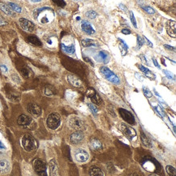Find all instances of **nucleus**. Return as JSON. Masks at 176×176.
Segmentation results:
<instances>
[{
    "label": "nucleus",
    "mask_w": 176,
    "mask_h": 176,
    "mask_svg": "<svg viewBox=\"0 0 176 176\" xmlns=\"http://www.w3.org/2000/svg\"><path fill=\"white\" fill-rule=\"evenodd\" d=\"M164 46H165V48H166V49H168V50H170V51H175V48L174 47H173V46H169V45H164Z\"/></svg>",
    "instance_id": "nucleus-47"
},
{
    "label": "nucleus",
    "mask_w": 176,
    "mask_h": 176,
    "mask_svg": "<svg viewBox=\"0 0 176 176\" xmlns=\"http://www.w3.org/2000/svg\"><path fill=\"white\" fill-rule=\"evenodd\" d=\"M85 60L86 61H89V63H90L92 65H93V63H92V61H90V59H89V58H86V57H85Z\"/></svg>",
    "instance_id": "nucleus-54"
},
{
    "label": "nucleus",
    "mask_w": 176,
    "mask_h": 176,
    "mask_svg": "<svg viewBox=\"0 0 176 176\" xmlns=\"http://www.w3.org/2000/svg\"><path fill=\"white\" fill-rule=\"evenodd\" d=\"M89 154L86 151L83 150V149H79L77 150L75 153V157H76V160L79 162H85V161H88L89 159Z\"/></svg>",
    "instance_id": "nucleus-12"
},
{
    "label": "nucleus",
    "mask_w": 176,
    "mask_h": 176,
    "mask_svg": "<svg viewBox=\"0 0 176 176\" xmlns=\"http://www.w3.org/2000/svg\"><path fill=\"white\" fill-rule=\"evenodd\" d=\"M149 176H158V175H156V174H150Z\"/></svg>",
    "instance_id": "nucleus-55"
},
{
    "label": "nucleus",
    "mask_w": 176,
    "mask_h": 176,
    "mask_svg": "<svg viewBox=\"0 0 176 176\" xmlns=\"http://www.w3.org/2000/svg\"><path fill=\"white\" fill-rule=\"evenodd\" d=\"M21 144L24 149L28 152L33 151L37 148V142L31 134H25L21 139Z\"/></svg>",
    "instance_id": "nucleus-2"
},
{
    "label": "nucleus",
    "mask_w": 176,
    "mask_h": 176,
    "mask_svg": "<svg viewBox=\"0 0 176 176\" xmlns=\"http://www.w3.org/2000/svg\"><path fill=\"white\" fill-rule=\"evenodd\" d=\"M6 149V148H5L4 144L0 141V149Z\"/></svg>",
    "instance_id": "nucleus-52"
},
{
    "label": "nucleus",
    "mask_w": 176,
    "mask_h": 176,
    "mask_svg": "<svg viewBox=\"0 0 176 176\" xmlns=\"http://www.w3.org/2000/svg\"><path fill=\"white\" fill-rule=\"evenodd\" d=\"M118 113H119V115L121 116V117L126 122L131 124V125H133L135 123V117L131 112L127 111L124 109H118Z\"/></svg>",
    "instance_id": "nucleus-7"
},
{
    "label": "nucleus",
    "mask_w": 176,
    "mask_h": 176,
    "mask_svg": "<svg viewBox=\"0 0 176 176\" xmlns=\"http://www.w3.org/2000/svg\"><path fill=\"white\" fill-rule=\"evenodd\" d=\"M141 140H142V142H143V144L145 145V146L149 147V148L152 147L151 140H150V139H149L144 134V132H141Z\"/></svg>",
    "instance_id": "nucleus-27"
},
{
    "label": "nucleus",
    "mask_w": 176,
    "mask_h": 176,
    "mask_svg": "<svg viewBox=\"0 0 176 176\" xmlns=\"http://www.w3.org/2000/svg\"><path fill=\"white\" fill-rule=\"evenodd\" d=\"M67 81L72 86H75V87H81L83 84L79 78H77L76 76L72 75V74H69L67 76Z\"/></svg>",
    "instance_id": "nucleus-15"
},
{
    "label": "nucleus",
    "mask_w": 176,
    "mask_h": 176,
    "mask_svg": "<svg viewBox=\"0 0 176 176\" xmlns=\"http://www.w3.org/2000/svg\"><path fill=\"white\" fill-rule=\"evenodd\" d=\"M61 122L60 116L58 113H51L46 119V125L51 130H56L59 126Z\"/></svg>",
    "instance_id": "nucleus-3"
},
{
    "label": "nucleus",
    "mask_w": 176,
    "mask_h": 176,
    "mask_svg": "<svg viewBox=\"0 0 176 176\" xmlns=\"http://www.w3.org/2000/svg\"><path fill=\"white\" fill-rule=\"evenodd\" d=\"M62 48L65 52L69 53V54H74L75 51H76L75 44H72V45H69V46H66L64 44H62Z\"/></svg>",
    "instance_id": "nucleus-24"
},
{
    "label": "nucleus",
    "mask_w": 176,
    "mask_h": 176,
    "mask_svg": "<svg viewBox=\"0 0 176 176\" xmlns=\"http://www.w3.org/2000/svg\"><path fill=\"white\" fill-rule=\"evenodd\" d=\"M101 72H102L104 77H105L108 81H110V82H112V83L117 84V85L120 83V81H119L118 78L117 77V75L114 74L112 71H110V69H108L106 66H103V67L101 68Z\"/></svg>",
    "instance_id": "nucleus-6"
},
{
    "label": "nucleus",
    "mask_w": 176,
    "mask_h": 176,
    "mask_svg": "<svg viewBox=\"0 0 176 176\" xmlns=\"http://www.w3.org/2000/svg\"><path fill=\"white\" fill-rule=\"evenodd\" d=\"M33 168L38 176H47L46 165L43 161L40 159H35L33 161Z\"/></svg>",
    "instance_id": "nucleus-4"
},
{
    "label": "nucleus",
    "mask_w": 176,
    "mask_h": 176,
    "mask_svg": "<svg viewBox=\"0 0 176 176\" xmlns=\"http://www.w3.org/2000/svg\"><path fill=\"white\" fill-rule=\"evenodd\" d=\"M131 176H137V174H132V175H131Z\"/></svg>",
    "instance_id": "nucleus-56"
},
{
    "label": "nucleus",
    "mask_w": 176,
    "mask_h": 176,
    "mask_svg": "<svg viewBox=\"0 0 176 176\" xmlns=\"http://www.w3.org/2000/svg\"><path fill=\"white\" fill-rule=\"evenodd\" d=\"M0 69H2V71L4 72V73H7V72L8 71V69H7V68L6 65H0Z\"/></svg>",
    "instance_id": "nucleus-46"
},
{
    "label": "nucleus",
    "mask_w": 176,
    "mask_h": 176,
    "mask_svg": "<svg viewBox=\"0 0 176 176\" xmlns=\"http://www.w3.org/2000/svg\"><path fill=\"white\" fill-rule=\"evenodd\" d=\"M143 92H144V94H145V96L148 97V98H151V97L153 96V94H152V92L149 90V89H148L147 87H145V86H144Z\"/></svg>",
    "instance_id": "nucleus-35"
},
{
    "label": "nucleus",
    "mask_w": 176,
    "mask_h": 176,
    "mask_svg": "<svg viewBox=\"0 0 176 176\" xmlns=\"http://www.w3.org/2000/svg\"><path fill=\"white\" fill-rule=\"evenodd\" d=\"M27 111L33 116H39L41 114V108L35 104H29L27 105Z\"/></svg>",
    "instance_id": "nucleus-14"
},
{
    "label": "nucleus",
    "mask_w": 176,
    "mask_h": 176,
    "mask_svg": "<svg viewBox=\"0 0 176 176\" xmlns=\"http://www.w3.org/2000/svg\"><path fill=\"white\" fill-rule=\"evenodd\" d=\"M89 174L90 176H104L102 170L97 167H92L89 170Z\"/></svg>",
    "instance_id": "nucleus-22"
},
{
    "label": "nucleus",
    "mask_w": 176,
    "mask_h": 176,
    "mask_svg": "<svg viewBox=\"0 0 176 176\" xmlns=\"http://www.w3.org/2000/svg\"><path fill=\"white\" fill-rule=\"evenodd\" d=\"M98 56L101 58V60L102 61V62H104L105 64L108 63L109 62V60H110V56L108 54V52L105 51H102L98 53Z\"/></svg>",
    "instance_id": "nucleus-25"
},
{
    "label": "nucleus",
    "mask_w": 176,
    "mask_h": 176,
    "mask_svg": "<svg viewBox=\"0 0 176 176\" xmlns=\"http://www.w3.org/2000/svg\"><path fill=\"white\" fill-rule=\"evenodd\" d=\"M138 68L140 69V70H141L142 73H144V74H145L147 78H150L151 80H155L156 78V76L154 73H152L150 70H149V69H147L146 67H145V66H143V65H139L138 66Z\"/></svg>",
    "instance_id": "nucleus-17"
},
{
    "label": "nucleus",
    "mask_w": 176,
    "mask_h": 176,
    "mask_svg": "<svg viewBox=\"0 0 176 176\" xmlns=\"http://www.w3.org/2000/svg\"><path fill=\"white\" fill-rule=\"evenodd\" d=\"M7 6H8L13 12H16L18 13H21V11H22L21 7L17 5L16 3H14V2H7Z\"/></svg>",
    "instance_id": "nucleus-26"
},
{
    "label": "nucleus",
    "mask_w": 176,
    "mask_h": 176,
    "mask_svg": "<svg viewBox=\"0 0 176 176\" xmlns=\"http://www.w3.org/2000/svg\"><path fill=\"white\" fill-rule=\"evenodd\" d=\"M153 91H154V93H155V95H157V96H158V97H159V98H161V96H160V95L158 94V92H157V90H156L155 89H153Z\"/></svg>",
    "instance_id": "nucleus-53"
},
{
    "label": "nucleus",
    "mask_w": 176,
    "mask_h": 176,
    "mask_svg": "<svg viewBox=\"0 0 176 176\" xmlns=\"http://www.w3.org/2000/svg\"><path fill=\"white\" fill-rule=\"evenodd\" d=\"M81 29L85 32L86 34L89 35H93L95 34V29H93V26L89 21H81Z\"/></svg>",
    "instance_id": "nucleus-11"
},
{
    "label": "nucleus",
    "mask_w": 176,
    "mask_h": 176,
    "mask_svg": "<svg viewBox=\"0 0 176 176\" xmlns=\"http://www.w3.org/2000/svg\"><path fill=\"white\" fill-rule=\"evenodd\" d=\"M54 3L58 5V7H63L66 5L65 2H63V1H54Z\"/></svg>",
    "instance_id": "nucleus-43"
},
{
    "label": "nucleus",
    "mask_w": 176,
    "mask_h": 176,
    "mask_svg": "<svg viewBox=\"0 0 176 176\" xmlns=\"http://www.w3.org/2000/svg\"><path fill=\"white\" fill-rule=\"evenodd\" d=\"M91 100L92 102L93 103V105H98V104L101 103L102 100H101V97L99 96V95L97 94V93H96V94L91 98Z\"/></svg>",
    "instance_id": "nucleus-30"
},
{
    "label": "nucleus",
    "mask_w": 176,
    "mask_h": 176,
    "mask_svg": "<svg viewBox=\"0 0 176 176\" xmlns=\"http://www.w3.org/2000/svg\"><path fill=\"white\" fill-rule=\"evenodd\" d=\"M143 39H144V42H146V43L148 44V46H149V47H153V43H152V42H150V41H149V40L147 38H146V37H145V36H144V37H143Z\"/></svg>",
    "instance_id": "nucleus-44"
},
{
    "label": "nucleus",
    "mask_w": 176,
    "mask_h": 176,
    "mask_svg": "<svg viewBox=\"0 0 176 176\" xmlns=\"http://www.w3.org/2000/svg\"><path fill=\"white\" fill-rule=\"evenodd\" d=\"M89 147H90V149L94 150V151H98L100 149H102V144L97 139L93 138L89 141Z\"/></svg>",
    "instance_id": "nucleus-16"
},
{
    "label": "nucleus",
    "mask_w": 176,
    "mask_h": 176,
    "mask_svg": "<svg viewBox=\"0 0 176 176\" xmlns=\"http://www.w3.org/2000/svg\"><path fill=\"white\" fill-rule=\"evenodd\" d=\"M69 126L77 131H81L85 129V123L83 120L78 117H71L69 120Z\"/></svg>",
    "instance_id": "nucleus-5"
},
{
    "label": "nucleus",
    "mask_w": 176,
    "mask_h": 176,
    "mask_svg": "<svg viewBox=\"0 0 176 176\" xmlns=\"http://www.w3.org/2000/svg\"><path fill=\"white\" fill-rule=\"evenodd\" d=\"M97 12L93 10L88 11L87 12H86V17H87L88 18H89V19H94V18L97 17Z\"/></svg>",
    "instance_id": "nucleus-31"
},
{
    "label": "nucleus",
    "mask_w": 176,
    "mask_h": 176,
    "mask_svg": "<svg viewBox=\"0 0 176 176\" xmlns=\"http://www.w3.org/2000/svg\"><path fill=\"white\" fill-rule=\"evenodd\" d=\"M136 78H138V80H141V81H143V78L141 77V75H139L138 73H136Z\"/></svg>",
    "instance_id": "nucleus-51"
},
{
    "label": "nucleus",
    "mask_w": 176,
    "mask_h": 176,
    "mask_svg": "<svg viewBox=\"0 0 176 176\" xmlns=\"http://www.w3.org/2000/svg\"><path fill=\"white\" fill-rule=\"evenodd\" d=\"M120 127L123 133L127 138L130 139H132L134 137L137 136V132H136V130H135L132 127L129 126L128 125L122 123L121 124Z\"/></svg>",
    "instance_id": "nucleus-8"
},
{
    "label": "nucleus",
    "mask_w": 176,
    "mask_h": 176,
    "mask_svg": "<svg viewBox=\"0 0 176 176\" xmlns=\"http://www.w3.org/2000/svg\"><path fill=\"white\" fill-rule=\"evenodd\" d=\"M84 139V134L81 131H76L71 134L70 136V142L72 144L77 145L80 143L82 142Z\"/></svg>",
    "instance_id": "nucleus-10"
},
{
    "label": "nucleus",
    "mask_w": 176,
    "mask_h": 176,
    "mask_svg": "<svg viewBox=\"0 0 176 176\" xmlns=\"http://www.w3.org/2000/svg\"><path fill=\"white\" fill-rule=\"evenodd\" d=\"M45 94L46 95H51L54 94V89L50 86H46V89H45Z\"/></svg>",
    "instance_id": "nucleus-36"
},
{
    "label": "nucleus",
    "mask_w": 176,
    "mask_h": 176,
    "mask_svg": "<svg viewBox=\"0 0 176 176\" xmlns=\"http://www.w3.org/2000/svg\"><path fill=\"white\" fill-rule=\"evenodd\" d=\"M88 106H89V108L92 111V113H93L94 115H96L97 113V109L95 105H93V104H88Z\"/></svg>",
    "instance_id": "nucleus-37"
},
{
    "label": "nucleus",
    "mask_w": 176,
    "mask_h": 176,
    "mask_svg": "<svg viewBox=\"0 0 176 176\" xmlns=\"http://www.w3.org/2000/svg\"><path fill=\"white\" fill-rule=\"evenodd\" d=\"M122 33L123 34H130L131 30H129V29H123L122 30Z\"/></svg>",
    "instance_id": "nucleus-48"
},
{
    "label": "nucleus",
    "mask_w": 176,
    "mask_h": 176,
    "mask_svg": "<svg viewBox=\"0 0 176 176\" xmlns=\"http://www.w3.org/2000/svg\"><path fill=\"white\" fill-rule=\"evenodd\" d=\"M32 122L33 121H32L31 117H29L27 115H25V114H22V115L18 117V120H17L18 125H20L21 126H24V127L29 126L32 123Z\"/></svg>",
    "instance_id": "nucleus-13"
},
{
    "label": "nucleus",
    "mask_w": 176,
    "mask_h": 176,
    "mask_svg": "<svg viewBox=\"0 0 176 176\" xmlns=\"http://www.w3.org/2000/svg\"><path fill=\"white\" fill-rule=\"evenodd\" d=\"M144 44V40L142 39L141 36H137V46H138V48H141V46H143Z\"/></svg>",
    "instance_id": "nucleus-38"
},
{
    "label": "nucleus",
    "mask_w": 176,
    "mask_h": 176,
    "mask_svg": "<svg viewBox=\"0 0 176 176\" xmlns=\"http://www.w3.org/2000/svg\"><path fill=\"white\" fill-rule=\"evenodd\" d=\"M96 93H97V92H96V90L92 87L88 88L87 90H86V95H87L88 97H89L90 99H91L92 97H93V95L96 94Z\"/></svg>",
    "instance_id": "nucleus-32"
},
{
    "label": "nucleus",
    "mask_w": 176,
    "mask_h": 176,
    "mask_svg": "<svg viewBox=\"0 0 176 176\" xmlns=\"http://www.w3.org/2000/svg\"><path fill=\"white\" fill-rule=\"evenodd\" d=\"M155 109H158V113H159V115H161L162 117H165V113H164L163 110H162L161 108H160V106H158V108H155Z\"/></svg>",
    "instance_id": "nucleus-45"
},
{
    "label": "nucleus",
    "mask_w": 176,
    "mask_h": 176,
    "mask_svg": "<svg viewBox=\"0 0 176 176\" xmlns=\"http://www.w3.org/2000/svg\"><path fill=\"white\" fill-rule=\"evenodd\" d=\"M49 8H50V7H40V8L35 9L34 12H33V16L36 17V16L38 14H43V16H40V17H37V19L39 20L41 23H48V22H50V21L54 18V12H53L52 9L48 11L46 14H45L46 11Z\"/></svg>",
    "instance_id": "nucleus-1"
},
{
    "label": "nucleus",
    "mask_w": 176,
    "mask_h": 176,
    "mask_svg": "<svg viewBox=\"0 0 176 176\" xmlns=\"http://www.w3.org/2000/svg\"><path fill=\"white\" fill-rule=\"evenodd\" d=\"M153 63H154V65H155V66L157 68H159L160 69V66H159V65L158 64V62H157V61H156L155 59L154 58H153Z\"/></svg>",
    "instance_id": "nucleus-50"
},
{
    "label": "nucleus",
    "mask_w": 176,
    "mask_h": 176,
    "mask_svg": "<svg viewBox=\"0 0 176 176\" xmlns=\"http://www.w3.org/2000/svg\"><path fill=\"white\" fill-rule=\"evenodd\" d=\"M10 170V165L8 161L2 160L0 161V174H6Z\"/></svg>",
    "instance_id": "nucleus-19"
},
{
    "label": "nucleus",
    "mask_w": 176,
    "mask_h": 176,
    "mask_svg": "<svg viewBox=\"0 0 176 176\" xmlns=\"http://www.w3.org/2000/svg\"><path fill=\"white\" fill-rule=\"evenodd\" d=\"M21 74L23 75L25 78H29V72L27 69H21Z\"/></svg>",
    "instance_id": "nucleus-39"
},
{
    "label": "nucleus",
    "mask_w": 176,
    "mask_h": 176,
    "mask_svg": "<svg viewBox=\"0 0 176 176\" xmlns=\"http://www.w3.org/2000/svg\"><path fill=\"white\" fill-rule=\"evenodd\" d=\"M142 8L144 9V10L146 12H148L149 14L150 15H153L155 13V11H154V9H153V7H151L149 6H142Z\"/></svg>",
    "instance_id": "nucleus-33"
},
{
    "label": "nucleus",
    "mask_w": 176,
    "mask_h": 176,
    "mask_svg": "<svg viewBox=\"0 0 176 176\" xmlns=\"http://www.w3.org/2000/svg\"><path fill=\"white\" fill-rule=\"evenodd\" d=\"M129 17H130L131 21H132V25H134V27L137 28V21H136V18H135L134 14H133V12H132V11H130V12H129Z\"/></svg>",
    "instance_id": "nucleus-34"
},
{
    "label": "nucleus",
    "mask_w": 176,
    "mask_h": 176,
    "mask_svg": "<svg viewBox=\"0 0 176 176\" xmlns=\"http://www.w3.org/2000/svg\"><path fill=\"white\" fill-rule=\"evenodd\" d=\"M166 172H167L170 176H175L176 175L175 168L173 167L172 166H166Z\"/></svg>",
    "instance_id": "nucleus-29"
},
{
    "label": "nucleus",
    "mask_w": 176,
    "mask_h": 176,
    "mask_svg": "<svg viewBox=\"0 0 176 176\" xmlns=\"http://www.w3.org/2000/svg\"><path fill=\"white\" fill-rule=\"evenodd\" d=\"M119 40H120V49L121 51H122V55L123 56H124V55L127 53V51L128 46H127V45L122 39H119Z\"/></svg>",
    "instance_id": "nucleus-28"
},
{
    "label": "nucleus",
    "mask_w": 176,
    "mask_h": 176,
    "mask_svg": "<svg viewBox=\"0 0 176 176\" xmlns=\"http://www.w3.org/2000/svg\"><path fill=\"white\" fill-rule=\"evenodd\" d=\"M163 72H164V73L167 76L168 78H170V79L174 80V75L172 74V73H170V72L168 71V70H163Z\"/></svg>",
    "instance_id": "nucleus-40"
},
{
    "label": "nucleus",
    "mask_w": 176,
    "mask_h": 176,
    "mask_svg": "<svg viewBox=\"0 0 176 176\" xmlns=\"http://www.w3.org/2000/svg\"><path fill=\"white\" fill-rule=\"evenodd\" d=\"M140 58L141 59V61H142L144 64H145V65H149V61H147V59H146V57H145L144 55H141V56H140Z\"/></svg>",
    "instance_id": "nucleus-41"
},
{
    "label": "nucleus",
    "mask_w": 176,
    "mask_h": 176,
    "mask_svg": "<svg viewBox=\"0 0 176 176\" xmlns=\"http://www.w3.org/2000/svg\"><path fill=\"white\" fill-rule=\"evenodd\" d=\"M28 41L31 44L34 45V46H41L42 45V42L35 36H29V37H28Z\"/></svg>",
    "instance_id": "nucleus-23"
},
{
    "label": "nucleus",
    "mask_w": 176,
    "mask_h": 176,
    "mask_svg": "<svg viewBox=\"0 0 176 176\" xmlns=\"http://www.w3.org/2000/svg\"><path fill=\"white\" fill-rule=\"evenodd\" d=\"M0 10L3 12L5 14L8 15V16H14V12L12 11V9L5 2H0Z\"/></svg>",
    "instance_id": "nucleus-20"
},
{
    "label": "nucleus",
    "mask_w": 176,
    "mask_h": 176,
    "mask_svg": "<svg viewBox=\"0 0 176 176\" xmlns=\"http://www.w3.org/2000/svg\"><path fill=\"white\" fill-rule=\"evenodd\" d=\"M119 7H120L122 10L124 11V12H127V9L126 8V7H125L123 4H122V3H120V4H119Z\"/></svg>",
    "instance_id": "nucleus-49"
},
{
    "label": "nucleus",
    "mask_w": 176,
    "mask_h": 176,
    "mask_svg": "<svg viewBox=\"0 0 176 176\" xmlns=\"http://www.w3.org/2000/svg\"><path fill=\"white\" fill-rule=\"evenodd\" d=\"M81 45L84 46V47H94V46H97V43H96L93 39H84L81 41Z\"/></svg>",
    "instance_id": "nucleus-21"
},
{
    "label": "nucleus",
    "mask_w": 176,
    "mask_h": 176,
    "mask_svg": "<svg viewBox=\"0 0 176 176\" xmlns=\"http://www.w3.org/2000/svg\"><path fill=\"white\" fill-rule=\"evenodd\" d=\"M7 25V22L6 21V20H5L3 17L0 16V26H4V25Z\"/></svg>",
    "instance_id": "nucleus-42"
},
{
    "label": "nucleus",
    "mask_w": 176,
    "mask_h": 176,
    "mask_svg": "<svg viewBox=\"0 0 176 176\" xmlns=\"http://www.w3.org/2000/svg\"><path fill=\"white\" fill-rule=\"evenodd\" d=\"M175 22L174 21H170L168 22V26H167V33L170 37L175 38L176 34H175Z\"/></svg>",
    "instance_id": "nucleus-18"
},
{
    "label": "nucleus",
    "mask_w": 176,
    "mask_h": 176,
    "mask_svg": "<svg viewBox=\"0 0 176 176\" xmlns=\"http://www.w3.org/2000/svg\"><path fill=\"white\" fill-rule=\"evenodd\" d=\"M19 23H20V25L21 27L25 30V31L28 32H33L35 29V25L33 22H31L29 20L25 19V18H21L19 20Z\"/></svg>",
    "instance_id": "nucleus-9"
}]
</instances>
